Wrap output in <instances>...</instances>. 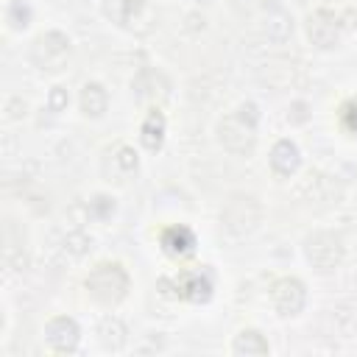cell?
I'll use <instances>...</instances> for the list:
<instances>
[{"label":"cell","mask_w":357,"mask_h":357,"mask_svg":"<svg viewBox=\"0 0 357 357\" xmlns=\"http://www.w3.org/2000/svg\"><path fill=\"white\" fill-rule=\"evenodd\" d=\"M257 120H259V112L254 103H243L237 112H231L229 117H223V123L218 126V139L226 151L237 153V156H245L254 151V142H257Z\"/></svg>","instance_id":"6da1fadb"},{"label":"cell","mask_w":357,"mask_h":357,"mask_svg":"<svg viewBox=\"0 0 357 357\" xmlns=\"http://www.w3.org/2000/svg\"><path fill=\"white\" fill-rule=\"evenodd\" d=\"M86 293L103 304V307H112L117 301L126 298L128 293V273L117 265V262H103V265H95L86 276Z\"/></svg>","instance_id":"7a4b0ae2"},{"label":"cell","mask_w":357,"mask_h":357,"mask_svg":"<svg viewBox=\"0 0 357 357\" xmlns=\"http://www.w3.org/2000/svg\"><path fill=\"white\" fill-rule=\"evenodd\" d=\"M70 39L61 31H47L33 39L31 45V64L39 67L42 73H59L67 67L70 59Z\"/></svg>","instance_id":"3957f363"},{"label":"cell","mask_w":357,"mask_h":357,"mask_svg":"<svg viewBox=\"0 0 357 357\" xmlns=\"http://www.w3.org/2000/svg\"><path fill=\"white\" fill-rule=\"evenodd\" d=\"M304 254H307V259L312 262V268L329 271V268H335V265L343 259V243H340V237L332 234V231H315V234L307 237Z\"/></svg>","instance_id":"277c9868"},{"label":"cell","mask_w":357,"mask_h":357,"mask_svg":"<svg viewBox=\"0 0 357 357\" xmlns=\"http://www.w3.org/2000/svg\"><path fill=\"white\" fill-rule=\"evenodd\" d=\"M271 298H273V307L279 315H298L304 310V301H307V290L298 279L293 276H284L273 284L271 290Z\"/></svg>","instance_id":"5b68a950"},{"label":"cell","mask_w":357,"mask_h":357,"mask_svg":"<svg viewBox=\"0 0 357 357\" xmlns=\"http://www.w3.org/2000/svg\"><path fill=\"white\" fill-rule=\"evenodd\" d=\"M307 33H310V42L321 50H329L340 42V25H337V17L326 8L310 14L307 20Z\"/></svg>","instance_id":"8992f818"},{"label":"cell","mask_w":357,"mask_h":357,"mask_svg":"<svg viewBox=\"0 0 357 357\" xmlns=\"http://www.w3.org/2000/svg\"><path fill=\"white\" fill-rule=\"evenodd\" d=\"M106 14H109L117 25H123V28H128V31H145L139 22L151 20L148 0H109V3H106Z\"/></svg>","instance_id":"52a82bcc"},{"label":"cell","mask_w":357,"mask_h":357,"mask_svg":"<svg viewBox=\"0 0 357 357\" xmlns=\"http://www.w3.org/2000/svg\"><path fill=\"white\" fill-rule=\"evenodd\" d=\"M45 337H47V343H50L56 351H73V349L78 346V340H81V329H78V324H75L73 318L59 315V318L47 321Z\"/></svg>","instance_id":"ba28073f"},{"label":"cell","mask_w":357,"mask_h":357,"mask_svg":"<svg viewBox=\"0 0 357 357\" xmlns=\"http://www.w3.org/2000/svg\"><path fill=\"white\" fill-rule=\"evenodd\" d=\"M176 293L192 304H204L212 298V279L204 271H184L176 279Z\"/></svg>","instance_id":"9c48e42d"},{"label":"cell","mask_w":357,"mask_h":357,"mask_svg":"<svg viewBox=\"0 0 357 357\" xmlns=\"http://www.w3.org/2000/svg\"><path fill=\"white\" fill-rule=\"evenodd\" d=\"M162 248L170 254V257H178V259H184V257H190L192 251H195V234H192V229H187V226H167L165 231H162Z\"/></svg>","instance_id":"30bf717a"},{"label":"cell","mask_w":357,"mask_h":357,"mask_svg":"<svg viewBox=\"0 0 357 357\" xmlns=\"http://www.w3.org/2000/svg\"><path fill=\"white\" fill-rule=\"evenodd\" d=\"M298 162H301V156H298L296 142L279 139V142L273 145V151H271V167H273L279 176H293V173L298 170Z\"/></svg>","instance_id":"8fae6325"},{"label":"cell","mask_w":357,"mask_h":357,"mask_svg":"<svg viewBox=\"0 0 357 357\" xmlns=\"http://www.w3.org/2000/svg\"><path fill=\"white\" fill-rule=\"evenodd\" d=\"M139 139L148 151H159L162 142H165V114L159 109L148 112V117L142 120V128H139Z\"/></svg>","instance_id":"7c38bea8"},{"label":"cell","mask_w":357,"mask_h":357,"mask_svg":"<svg viewBox=\"0 0 357 357\" xmlns=\"http://www.w3.org/2000/svg\"><path fill=\"white\" fill-rule=\"evenodd\" d=\"M81 109L86 117H100L106 112V89L100 84H86L81 89Z\"/></svg>","instance_id":"4fadbf2b"},{"label":"cell","mask_w":357,"mask_h":357,"mask_svg":"<svg viewBox=\"0 0 357 357\" xmlns=\"http://www.w3.org/2000/svg\"><path fill=\"white\" fill-rule=\"evenodd\" d=\"M234 354H245V357H251V354H268V340L257 332V329H243L237 337H234Z\"/></svg>","instance_id":"5bb4252c"},{"label":"cell","mask_w":357,"mask_h":357,"mask_svg":"<svg viewBox=\"0 0 357 357\" xmlns=\"http://www.w3.org/2000/svg\"><path fill=\"white\" fill-rule=\"evenodd\" d=\"M6 20L11 22V28H14V31H22V28H28V22H31V8H28V3H22V0H14V3L8 6V14H6Z\"/></svg>","instance_id":"9a60e30c"},{"label":"cell","mask_w":357,"mask_h":357,"mask_svg":"<svg viewBox=\"0 0 357 357\" xmlns=\"http://www.w3.org/2000/svg\"><path fill=\"white\" fill-rule=\"evenodd\" d=\"M340 120H343V126H346L349 131L357 134V100L343 103V109H340Z\"/></svg>","instance_id":"2e32d148"},{"label":"cell","mask_w":357,"mask_h":357,"mask_svg":"<svg viewBox=\"0 0 357 357\" xmlns=\"http://www.w3.org/2000/svg\"><path fill=\"white\" fill-rule=\"evenodd\" d=\"M117 162H120V167L128 173V170L137 167V153H134L131 148H120V151H117Z\"/></svg>","instance_id":"e0dca14e"},{"label":"cell","mask_w":357,"mask_h":357,"mask_svg":"<svg viewBox=\"0 0 357 357\" xmlns=\"http://www.w3.org/2000/svg\"><path fill=\"white\" fill-rule=\"evenodd\" d=\"M53 109H61V89L56 86V92H53Z\"/></svg>","instance_id":"ac0fdd59"}]
</instances>
